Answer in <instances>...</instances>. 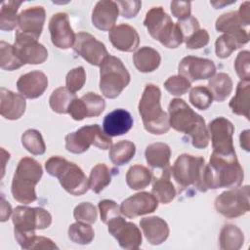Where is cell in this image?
I'll return each mask as SVG.
<instances>
[{
  "mask_svg": "<svg viewBox=\"0 0 250 250\" xmlns=\"http://www.w3.org/2000/svg\"><path fill=\"white\" fill-rule=\"evenodd\" d=\"M136 153V146L128 140H122L114 144L109 150V159L116 166L128 163Z\"/></svg>",
  "mask_w": 250,
  "mask_h": 250,
  "instance_id": "e575fe53",
  "label": "cell"
},
{
  "mask_svg": "<svg viewBox=\"0 0 250 250\" xmlns=\"http://www.w3.org/2000/svg\"><path fill=\"white\" fill-rule=\"evenodd\" d=\"M21 1H6L1 6L0 11V29L3 31H11L19 24L18 10L21 5Z\"/></svg>",
  "mask_w": 250,
  "mask_h": 250,
  "instance_id": "d590c367",
  "label": "cell"
},
{
  "mask_svg": "<svg viewBox=\"0 0 250 250\" xmlns=\"http://www.w3.org/2000/svg\"><path fill=\"white\" fill-rule=\"evenodd\" d=\"M219 242L223 250H238L244 243V234L238 227L227 224L220 231Z\"/></svg>",
  "mask_w": 250,
  "mask_h": 250,
  "instance_id": "1f68e13d",
  "label": "cell"
},
{
  "mask_svg": "<svg viewBox=\"0 0 250 250\" xmlns=\"http://www.w3.org/2000/svg\"><path fill=\"white\" fill-rule=\"evenodd\" d=\"M91 145L100 149H108L111 147L112 140L98 124L83 126L65 136V148L71 153H83Z\"/></svg>",
  "mask_w": 250,
  "mask_h": 250,
  "instance_id": "30bf717a",
  "label": "cell"
},
{
  "mask_svg": "<svg viewBox=\"0 0 250 250\" xmlns=\"http://www.w3.org/2000/svg\"><path fill=\"white\" fill-rule=\"evenodd\" d=\"M1 222H5L8 220V218L10 217L11 213H12V207L9 204V202H7L5 200V198L2 196L1 198Z\"/></svg>",
  "mask_w": 250,
  "mask_h": 250,
  "instance_id": "9f6ffc18",
  "label": "cell"
},
{
  "mask_svg": "<svg viewBox=\"0 0 250 250\" xmlns=\"http://www.w3.org/2000/svg\"><path fill=\"white\" fill-rule=\"evenodd\" d=\"M169 124L174 130L190 137L195 148L208 146L209 133L204 118L194 112L183 99H173L168 106Z\"/></svg>",
  "mask_w": 250,
  "mask_h": 250,
  "instance_id": "6da1fadb",
  "label": "cell"
},
{
  "mask_svg": "<svg viewBox=\"0 0 250 250\" xmlns=\"http://www.w3.org/2000/svg\"><path fill=\"white\" fill-rule=\"evenodd\" d=\"M23 147L33 155H41L46 150V146L41 133L35 129H28L21 135Z\"/></svg>",
  "mask_w": 250,
  "mask_h": 250,
  "instance_id": "60d3db41",
  "label": "cell"
},
{
  "mask_svg": "<svg viewBox=\"0 0 250 250\" xmlns=\"http://www.w3.org/2000/svg\"><path fill=\"white\" fill-rule=\"evenodd\" d=\"M190 86H191V82L180 74L170 76L164 82L165 89L171 95H174V96H182L186 94L190 89Z\"/></svg>",
  "mask_w": 250,
  "mask_h": 250,
  "instance_id": "ee69618b",
  "label": "cell"
},
{
  "mask_svg": "<svg viewBox=\"0 0 250 250\" xmlns=\"http://www.w3.org/2000/svg\"><path fill=\"white\" fill-rule=\"evenodd\" d=\"M149 35L159 41L164 47L175 49L184 42V37L177 22L160 6L150 8L144 21Z\"/></svg>",
  "mask_w": 250,
  "mask_h": 250,
  "instance_id": "52a82bcc",
  "label": "cell"
},
{
  "mask_svg": "<svg viewBox=\"0 0 250 250\" xmlns=\"http://www.w3.org/2000/svg\"><path fill=\"white\" fill-rule=\"evenodd\" d=\"M246 43L247 42L234 35L225 33L217 38L215 42V52L218 58L226 59L229 58L233 51L239 49Z\"/></svg>",
  "mask_w": 250,
  "mask_h": 250,
  "instance_id": "f35d334b",
  "label": "cell"
},
{
  "mask_svg": "<svg viewBox=\"0 0 250 250\" xmlns=\"http://www.w3.org/2000/svg\"><path fill=\"white\" fill-rule=\"evenodd\" d=\"M215 209L228 219L245 215L250 210L249 186H239L222 192L215 199Z\"/></svg>",
  "mask_w": 250,
  "mask_h": 250,
  "instance_id": "8fae6325",
  "label": "cell"
},
{
  "mask_svg": "<svg viewBox=\"0 0 250 250\" xmlns=\"http://www.w3.org/2000/svg\"><path fill=\"white\" fill-rule=\"evenodd\" d=\"M179 74L193 82L211 78L216 72L213 61L205 58L187 56L181 60L178 66Z\"/></svg>",
  "mask_w": 250,
  "mask_h": 250,
  "instance_id": "e0dca14e",
  "label": "cell"
},
{
  "mask_svg": "<svg viewBox=\"0 0 250 250\" xmlns=\"http://www.w3.org/2000/svg\"><path fill=\"white\" fill-rule=\"evenodd\" d=\"M140 226L146 240L152 245L163 243L169 236L170 229L167 222L158 216L143 218Z\"/></svg>",
  "mask_w": 250,
  "mask_h": 250,
  "instance_id": "484cf974",
  "label": "cell"
},
{
  "mask_svg": "<svg viewBox=\"0 0 250 250\" xmlns=\"http://www.w3.org/2000/svg\"><path fill=\"white\" fill-rule=\"evenodd\" d=\"M85 81L86 72L83 66H78L69 70L65 77L66 88L74 94L82 89V87L85 84Z\"/></svg>",
  "mask_w": 250,
  "mask_h": 250,
  "instance_id": "f6af8a7d",
  "label": "cell"
},
{
  "mask_svg": "<svg viewBox=\"0 0 250 250\" xmlns=\"http://www.w3.org/2000/svg\"><path fill=\"white\" fill-rule=\"evenodd\" d=\"M188 100L197 109L205 110L212 104L213 97L207 87L199 85L190 90Z\"/></svg>",
  "mask_w": 250,
  "mask_h": 250,
  "instance_id": "7bdbcfd3",
  "label": "cell"
},
{
  "mask_svg": "<svg viewBox=\"0 0 250 250\" xmlns=\"http://www.w3.org/2000/svg\"><path fill=\"white\" fill-rule=\"evenodd\" d=\"M48 87V78L45 73L33 70L22 74L17 81L18 91L26 99H36L45 92Z\"/></svg>",
  "mask_w": 250,
  "mask_h": 250,
  "instance_id": "7402d4cb",
  "label": "cell"
},
{
  "mask_svg": "<svg viewBox=\"0 0 250 250\" xmlns=\"http://www.w3.org/2000/svg\"><path fill=\"white\" fill-rule=\"evenodd\" d=\"M177 24L181 29V32L184 37V41L187 40L189 36H191L194 32H196L199 29V22L197 19L191 15L188 18L178 21Z\"/></svg>",
  "mask_w": 250,
  "mask_h": 250,
  "instance_id": "816d5d0a",
  "label": "cell"
},
{
  "mask_svg": "<svg viewBox=\"0 0 250 250\" xmlns=\"http://www.w3.org/2000/svg\"><path fill=\"white\" fill-rule=\"evenodd\" d=\"M246 26L240 18L238 12L232 11L221 15L215 23L217 31L223 32L226 34H231L237 36L238 38L244 40L245 42L249 41V35L247 30L244 28Z\"/></svg>",
  "mask_w": 250,
  "mask_h": 250,
  "instance_id": "83f0119b",
  "label": "cell"
},
{
  "mask_svg": "<svg viewBox=\"0 0 250 250\" xmlns=\"http://www.w3.org/2000/svg\"><path fill=\"white\" fill-rule=\"evenodd\" d=\"M0 113L8 120H17L25 111V99L21 94H16L4 87L0 90Z\"/></svg>",
  "mask_w": 250,
  "mask_h": 250,
  "instance_id": "d4e9b609",
  "label": "cell"
},
{
  "mask_svg": "<svg viewBox=\"0 0 250 250\" xmlns=\"http://www.w3.org/2000/svg\"><path fill=\"white\" fill-rule=\"evenodd\" d=\"M133 117L129 111L117 108L105 115L103 128L107 136L117 137L128 133L133 126Z\"/></svg>",
  "mask_w": 250,
  "mask_h": 250,
  "instance_id": "cb8c5ba5",
  "label": "cell"
},
{
  "mask_svg": "<svg viewBox=\"0 0 250 250\" xmlns=\"http://www.w3.org/2000/svg\"><path fill=\"white\" fill-rule=\"evenodd\" d=\"M249 1H245L244 3H242L239 7V10L237 11L240 18L242 19L244 24L247 26L250 23V10H249Z\"/></svg>",
  "mask_w": 250,
  "mask_h": 250,
  "instance_id": "11a10c76",
  "label": "cell"
},
{
  "mask_svg": "<svg viewBox=\"0 0 250 250\" xmlns=\"http://www.w3.org/2000/svg\"><path fill=\"white\" fill-rule=\"evenodd\" d=\"M171 175L179 188V191L190 187L201 192L208 190L205 180L206 163L201 156L181 154L171 167Z\"/></svg>",
  "mask_w": 250,
  "mask_h": 250,
  "instance_id": "5b68a950",
  "label": "cell"
},
{
  "mask_svg": "<svg viewBox=\"0 0 250 250\" xmlns=\"http://www.w3.org/2000/svg\"><path fill=\"white\" fill-rule=\"evenodd\" d=\"M250 81L241 80L236 87V93L230 100L229 105L236 115H242L249 119V93Z\"/></svg>",
  "mask_w": 250,
  "mask_h": 250,
  "instance_id": "4dcf8cb0",
  "label": "cell"
},
{
  "mask_svg": "<svg viewBox=\"0 0 250 250\" xmlns=\"http://www.w3.org/2000/svg\"><path fill=\"white\" fill-rule=\"evenodd\" d=\"M100 215H101V221L104 224H107L112 218L120 216V207L117 205V203L110 199H104L101 200L98 204Z\"/></svg>",
  "mask_w": 250,
  "mask_h": 250,
  "instance_id": "7dc6e473",
  "label": "cell"
},
{
  "mask_svg": "<svg viewBox=\"0 0 250 250\" xmlns=\"http://www.w3.org/2000/svg\"><path fill=\"white\" fill-rule=\"evenodd\" d=\"M133 62L136 68L144 73L154 71L161 62V56L155 49L144 46L133 55Z\"/></svg>",
  "mask_w": 250,
  "mask_h": 250,
  "instance_id": "f546056e",
  "label": "cell"
},
{
  "mask_svg": "<svg viewBox=\"0 0 250 250\" xmlns=\"http://www.w3.org/2000/svg\"><path fill=\"white\" fill-rule=\"evenodd\" d=\"M250 131L248 129L242 131L240 133L239 136V140H240V146L242 148H244L246 151L250 150V145H249V140H250Z\"/></svg>",
  "mask_w": 250,
  "mask_h": 250,
  "instance_id": "6f0895ef",
  "label": "cell"
},
{
  "mask_svg": "<svg viewBox=\"0 0 250 250\" xmlns=\"http://www.w3.org/2000/svg\"><path fill=\"white\" fill-rule=\"evenodd\" d=\"M170 177L171 170L154 174L151 193L163 204L170 203L176 196V188L172 184Z\"/></svg>",
  "mask_w": 250,
  "mask_h": 250,
  "instance_id": "f1b7e54d",
  "label": "cell"
},
{
  "mask_svg": "<svg viewBox=\"0 0 250 250\" xmlns=\"http://www.w3.org/2000/svg\"><path fill=\"white\" fill-rule=\"evenodd\" d=\"M75 98V94L70 92L66 87H59L54 90L50 96V107L57 113L65 114L68 111V107L71 102Z\"/></svg>",
  "mask_w": 250,
  "mask_h": 250,
  "instance_id": "8d00e7d4",
  "label": "cell"
},
{
  "mask_svg": "<svg viewBox=\"0 0 250 250\" xmlns=\"http://www.w3.org/2000/svg\"><path fill=\"white\" fill-rule=\"evenodd\" d=\"M37 40L32 36L16 31L13 46L17 56L24 64H39L47 60L48 51Z\"/></svg>",
  "mask_w": 250,
  "mask_h": 250,
  "instance_id": "5bb4252c",
  "label": "cell"
},
{
  "mask_svg": "<svg viewBox=\"0 0 250 250\" xmlns=\"http://www.w3.org/2000/svg\"><path fill=\"white\" fill-rule=\"evenodd\" d=\"M108 38L113 47L122 52H133L140 44V36L137 30L127 23L114 26L109 31Z\"/></svg>",
  "mask_w": 250,
  "mask_h": 250,
  "instance_id": "603a6c76",
  "label": "cell"
},
{
  "mask_svg": "<svg viewBox=\"0 0 250 250\" xmlns=\"http://www.w3.org/2000/svg\"><path fill=\"white\" fill-rule=\"evenodd\" d=\"M152 180L151 171L146 166L136 164L131 166L126 173L127 186L133 190L146 188Z\"/></svg>",
  "mask_w": 250,
  "mask_h": 250,
  "instance_id": "836d02e7",
  "label": "cell"
},
{
  "mask_svg": "<svg viewBox=\"0 0 250 250\" xmlns=\"http://www.w3.org/2000/svg\"><path fill=\"white\" fill-rule=\"evenodd\" d=\"M73 50L87 62L95 66H101L104 60L109 55L104 44L97 40L88 32H78L75 37Z\"/></svg>",
  "mask_w": 250,
  "mask_h": 250,
  "instance_id": "9a60e30c",
  "label": "cell"
},
{
  "mask_svg": "<svg viewBox=\"0 0 250 250\" xmlns=\"http://www.w3.org/2000/svg\"><path fill=\"white\" fill-rule=\"evenodd\" d=\"M45 19L46 12L42 6L24 9L19 14V29L17 31L38 39L42 33Z\"/></svg>",
  "mask_w": 250,
  "mask_h": 250,
  "instance_id": "ffe728a7",
  "label": "cell"
},
{
  "mask_svg": "<svg viewBox=\"0 0 250 250\" xmlns=\"http://www.w3.org/2000/svg\"><path fill=\"white\" fill-rule=\"evenodd\" d=\"M188 49H200L209 43V33L206 29L199 28L187 40H185Z\"/></svg>",
  "mask_w": 250,
  "mask_h": 250,
  "instance_id": "681fc988",
  "label": "cell"
},
{
  "mask_svg": "<svg viewBox=\"0 0 250 250\" xmlns=\"http://www.w3.org/2000/svg\"><path fill=\"white\" fill-rule=\"evenodd\" d=\"M24 65L17 56L14 46L5 42H0V66L4 70L12 71Z\"/></svg>",
  "mask_w": 250,
  "mask_h": 250,
  "instance_id": "b9f144b4",
  "label": "cell"
},
{
  "mask_svg": "<svg viewBox=\"0 0 250 250\" xmlns=\"http://www.w3.org/2000/svg\"><path fill=\"white\" fill-rule=\"evenodd\" d=\"M45 169L49 175L59 179L64 190L74 196L86 193L90 188L89 180L83 170L62 156L54 155L50 157L45 162Z\"/></svg>",
  "mask_w": 250,
  "mask_h": 250,
  "instance_id": "8992f818",
  "label": "cell"
},
{
  "mask_svg": "<svg viewBox=\"0 0 250 250\" xmlns=\"http://www.w3.org/2000/svg\"><path fill=\"white\" fill-rule=\"evenodd\" d=\"M119 8L116 2L102 0L97 2L92 12V23L102 31H110L118 19Z\"/></svg>",
  "mask_w": 250,
  "mask_h": 250,
  "instance_id": "44dd1931",
  "label": "cell"
},
{
  "mask_svg": "<svg viewBox=\"0 0 250 250\" xmlns=\"http://www.w3.org/2000/svg\"><path fill=\"white\" fill-rule=\"evenodd\" d=\"M145 156L147 164L157 173L171 170V148L165 143H153L146 146ZM154 173V174H157Z\"/></svg>",
  "mask_w": 250,
  "mask_h": 250,
  "instance_id": "4316f807",
  "label": "cell"
},
{
  "mask_svg": "<svg viewBox=\"0 0 250 250\" xmlns=\"http://www.w3.org/2000/svg\"><path fill=\"white\" fill-rule=\"evenodd\" d=\"M49 31L53 45L59 49L73 47L76 34L70 26L66 13L59 12L54 14L49 21Z\"/></svg>",
  "mask_w": 250,
  "mask_h": 250,
  "instance_id": "ac0fdd59",
  "label": "cell"
},
{
  "mask_svg": "<svg viewBox=\"0 0 250 250\" xmlns=\"http://www.w3.org/2000/svg\"><path fill=\"white\" fill-rule=\"evenodd\" d=\"M116 4L121 15L126 19L136 17L142 7V1H117Z\"/></svg>",
  "mask_w": 250,
  "mask_h": 250,
  "instance_id": "f5cc1de1",
  "label": "cell"
},
{
  "mask_svg": "<svg viewBox=\"0 0 250 250\" xmlns=\"http://www.w3.org/2000/svg\"><path fill=\"white\" fill-rule=\"evenodd\" d=\"M208 89L213 99L217 102H224L231 94L232 80L229 74L220 72L209 79Z\"/></svg>",
  "mask_w": 250,
  "mask_h": 250,
  "instance_id": "d6a6232c",
  "label": "cell"
},
{
  "mask_svg": "<svg viewBox=\"0 0 250 250\" xmlns=\"http://www.w3.org/2000/svg\"><path fill=\"white\" fill-rule=\"evenodd\" d=\"M22 249H58L59 247L48 237L32 235L21 247Z\"/></svg>",
  "mask_w": 250,
  "mask_h": 250,
  "instance_id": "f907efd6",
  "label": "cell"
},
{
  "mask_svg": "<svg viewBox=\"0 0 250 250\" xmlns=\"http://www.w3.org/2000/svg\"><path fill=\"white\" fill-rule=\"evenodd\" d=\"M158 207V200L147 191L138 192L123 200L120 212L127 218H135L153 213Z\"/></svg>",
  "mask_w": 250,
  "mask_h": 250,
  "instance_id": "d6986e66",
  "label": "cell"
},
{
  "mask_svg": "<svg viewBox=\"0 0 250 250\" xmlns=\"http://www.w3.org/2000/svg\"><path fill=\"white\" fill-rule=\"evenodd\" d=\"M191 4L188 1H172L170 4V9L172 15L178 19V21L184 20L190 16Z\"/></svg>",
  "mask_w": 250,
  "mask_h": 250,
  "instance_id": "db71d44e",
  "label": "cell"
},
{
  "mask_svg": "<svg viewBox=\"0 0 250 250\" xmlns=\"http://www.w3.org/2000/svg\"><path fill=\"white\" fill-rule=\"evenodd\" d=\"M250 53L247 50L241 51L238 53L235 62H234V68L236 74L241 80L250 81V67H249V60Z\"/></svg>",
  "mask_w": 250,
  "mask_h": 250,
  "instance_id": "c3c4849f",
  "label": "cell"
},
{
  "mask_svg": "<svg viewBox=\"0 0 250 250\" xmlns=\"http://www.w3.org/2000/svg\"><path fill=\"white\" fill-rule=\"evenodd\" d=\"M100 90L108 99L117 98L130 83V73L117 57L108 55L100 66Z\"/></svg>",
  "mask_w": 250,
  "mask_h": 250,
  "instance_id": "9c48e42d",
  "label": "cell"
},
{
  "mask_svg": "<svg viewBox=\"0 0 250 250\" xmlns=\"http://www.w3.org/2000/svg\"><path fill=\"white\" fill-rule=\"evenodd\" d=\"M161 91L154 84H146L139 103V113L145 129L153 135H162L169 131V116L160 105Z\"/></svg>",
  "mask_w": 250,
  "mask_h": 250,
  "instance_id": "3957f363",
  "label": "cell"
},
{
  "mask_svg": "<svg viewBox=\"0 0 250 250\" xmlns=\"http://www.w3.org/2000/svg\"><path fill=\"white\" fill-rule=\"evenodd\" d=\"M73 217L78 222L94 224L97 221L98 213L96 207L90 202H82L73 210Z\"/></svg>",
  "mask_w": 250,
  "mask_h": 250,
  "instance_id": "bcb514c9",
  "label": "cell"
},
{
  "mask_svg": "<svg viewBox=\"0 0 250 250\" xmlns=\"http://www.w3.org/2000/svg\"><path fill=\"white\" fill-rule=\"evenodd\" d=\"M105 102L102 96L88 92L81 98H75L69 107L67 113L76 121H81L86 117H97L104 110Z\"/></svg>",
  "mask_w": 250,
  "mask_h": 250,
  "instance_id": "2e32d148",
  "label": "cell"
},
{
  "mask_svg": "<svg viewBox=\"0 0 250 250\" xmlns=\"http://www.w3.org/2000/svg\"><path fill=\"white\" fill-rule=\"evenodd\" d=\"M43 175L40 163L31 157H23L15 171L11 191L13 198L20 203L29 204L37 199L35 186Z\"/></svg>",
  "mask_w": 250,
  "mask_h": 250,
  "instance_id": "277c9868",
  "label": "cell"
},
{
  "mask_svg": "<svg viewBox=\"0 0 250 250\" xmlns=\"http://www.w3.org/2000/svg\"><path fill=\"white\" fill-rule=\"evenodd\" d=\"M106 225L108 232L123 249L135 250L142 245V233L136 224L127 222L121 216H117L112 218Z\"/></svg>",
  "mask_w": 250,
  "mask_h": 250,
  "instance_id": "4fadbf2b",
  "label": "cell"
},
{
  "mask_svg": "<svg viewBox=\"0 0 250 250\" xmlns=\"http://www.w3.org/2000/svg\"><path fill=\"white\" fill-rule=\"evenodd\" d=\"M208 133L211 136L213 152L224 155L235 153L232 140L234 126L229 119L216 117L209 123Z\"/></svg>",
  "mask_w": 250,
  "mask_h": 250,
  "instance_id": "7c38bea8",
  "label": "cell"
},
{
  "mask_svg": "<svg viewBox=\"0 0 250 250\" xmlns=\"http://www.w3.org/2000/svg\"><path fill=\"white\" fill-rule=\"evenodd\" d=\"M110 182V170L104 163H98L92 168L89 177V187L95 193H100Z\"/></svg>",
  "mask_w": 250,
  "mask_h": 250,
  "instance_id": "74e56055",
  "label": "cell"
},
{
  "mask_svg": "<svg viewBox=\"0 0 250 250\" xmlns=\"http://www.w3.org/2000/svg\"><path fill=\"white\" fill-rule=\"evenodd\" d=\"M67 233L72 242L81 245L91 243L95 237V231L90 224L78 221L69 226Z\"/></svg>",
  "mask_w": 250,
  "mask_h": 250,
  "instance_id": "ab89813d",
  "label": "cell"
},
{
  "mask_svg": "<svg viewBox=\"0 0 250 250\" xmlns=\"http://www.w3.org/2000/svg\"><path fill=\"white\" fill-rule=\"evenodd\" d=\"M244 173L235 153L218 154L212 152L206 164V187L208 189L232 188L242 184Z\"/></svg>",
  "mask_w": 250,
  "mask_h": 250,
  "instance_id": "7a4b0ae2",
  "label": "cell"
},
{
  "mask_svg": "<svg viewBox=\"0 0 250 250\" xmlns=\"http://www.w3.org/2000/svg\"><path fill=\"white\" fill-rule=\"evenodd\" d=\"M14 234L21 247L25 241L36 234V229H45L52 223V216L42 207L17 206L12 214Z\"/></svg>",
  "mask_w": 250,
  "mask_h": 250,
  "instance_id": "ba28073f",
  "label": "cell"
}]
</instances>
